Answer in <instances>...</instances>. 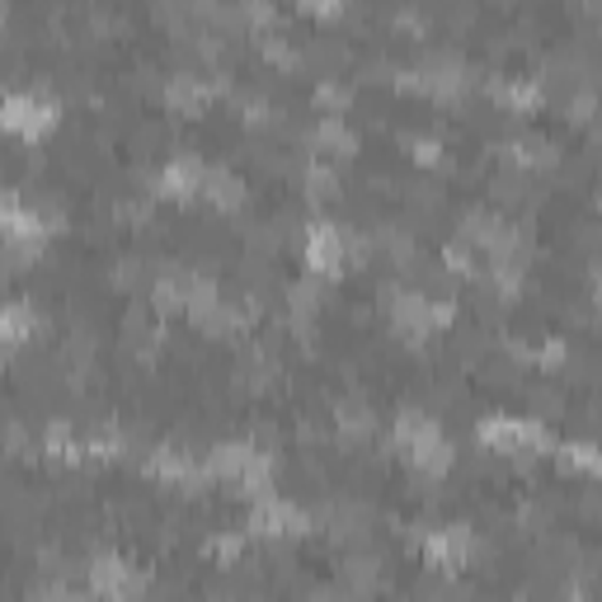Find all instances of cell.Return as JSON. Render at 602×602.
Here are the masks:
<instances>
[{
    "label": "cell",
    "mask_w": 602,
    "mask_h": 602,
    "mask_svg": "<svg viewBox=\"0 0 602 602\" xmlns=\"http://www.w3.org/2000/svg\"><path fill=\"white\" fill-rule=\"evenodd\" d=\"M52 123H57V109H52V99L38 95V89H34V95H10L5 99V128L14 132V137L38 142Z\"/></svg>",
    "instance_id": "2"
},
{
    "label": "cell",
    "mask_w": 602,
    "mask_h": 602,
    "mask_svg": "<svg viewBox=\"0 0 602 602\" xmlns=\"http://www.w3.org/2000/svg\"><path fill=\"white\" fill-rule=\"evenodd\" d=\"M156 189L165 193V198H193V193L203 189V165H193V160H170L165 170L156 174Z\"/></svg>",
    "instance_id": "4"
},
{
    "label": "cell",
    "mask_w": 602,
    "mask_h": 602,
    "mask_svg": "<svg viewBox=\"0 0 602 602\" xmlns=\"http://www.w3.org/2000/svg\"><path fill=\"white\" fill-rule=\"evenodd\" d=\"M288 301H292V315H315V306H321V282L315 278H301V282H292L288 288Z\"/></svg>",
    "instance_id": "10"
},
{
    "label": "cell",
    "mask_w": 602,
    "mask_h": 602,
    "mask_svg": "<svg viewBox=\"0 0 602 602\" xmlns=\"http://www.w3.org/2000/svg\"><path fill=\"white\" fill-rule=\"evenodd\" d=\"M89 583H95V593H113V598H123V593H142V583L128 575V565L123 561H113V555H99L95 565H89Z\"/></svg>",
    "instance_id": "5"
},
{
    "label": "cell",
    "mask_w": 602,
    "mask_h": 602,
    "mask_svg": "<svg viewBox=\"0 0 602 602\" xmlns=\"http://www.w3.org/2000/svg\"><path fill=\"white\" fill-rule=\"evenodd\" d=\"M569 471H589V475H602V452L598 447H565L561 457Z\"/></svg>",
    "instance_id": "11"
},
{
    "label": "cell",
    "mask_w": 602,
    "mask_h": 602,
    "mask_svg": "<svg viewBox=\"0 0 602 602\" xmlns=\"http://www.w3.org/2000/svg\"><path fill=\"white\" fill-rule=\"evenodd\" d=\"M301 10L321 14V20H335V14L344 10V0H301Z\"/></svg>",
    "instance_id": "12"
},
{
    "label": "cell",
    "mask_w": 602,
    "mask_h": 602,
    "mask_svg": "<svg viewBox=\"0 0 602 602\" xmlns=\"http://www.w3.org/2000/svg\"><path fill=\"white\" fill-rule=\"evenodd\" d=\"M301 250H306V264H311V274L315 278H335L339 268H344V231L339 226H329V221H315L301 231Z\"/></svg>",
    "instance_id": "1"
},
{
    "label": "cell",
    "mask_w": 602,
    "mask_h": 602,
    "mask_svg": "<svg viewBox=\"0 0 602 602\" xmlns=\"http://www.w3.org/2000/svg\"><path fill=\"white\" fill-rule=\"evenodd\" d=\"M311 146L321 150V156H329V160H335V156H339V160H349L358 142H353V132L344 128L335 113H329V118H321V123H315V132H311Z\"/></svg>",
    "instance_id": "7"
},
{
    "label": "cell",
    "mask_w": 602,
    "mask_h": 602,
    "mask_svg": "<svg viewBox=\"0 0 602 602\" xmlns=\"http://www.w3.org/2000/svg\"><path fill=\"white\" fill-rule=\"evenodd\" d=\"M198 193H207V203H217V207H240V203H245V189H240V179L231 170H221V165L203 170V189Z\"/></svg>",
    "instance_id": "8"
},
{
    "label": "cell",
    "mask_w": 602,
    "mask_h": 602,
    "mask_svg": "<svg viewBox=\"0 0 602 602\" xmlns=\"http://www.w3.org/2000/svg\"><path fill=\"white\" fill-rule=\"evenodd\" d=\"M38 335V311H28L24 301H14V306L5 311V339L10 344H24Z\"/></svg>",
    "instance_id": "9"
},
{
    "label": "cell",
    "mask_w": 602,
    "mask_h": 602,
    "mask_svg": "<svg viewBox=\"0 0 602 602\" xmlns=\"http://www.w3.org/2000/svg\"><path fill=\"white\" fill-rule=\"evenodd\" d=\"M480 443H485L490 452H508V457H518V452H532L541 447V429L532 424V419H485L480 424Z\"/></svg>",
    "instance_id": "3"
},
{
    "label": "cell",
    "mask_w": 602,
    "mask_h": 602,
    "mask_svg": "<svg viewBox=\"0 0 602 602\" xmlns=\"http://www.w3.org/2000/svg\"><path fill=\"white\" fill-rule=\"evenodd\" d=\"M207 95H213V85L198 81V75H170V81H165V104H170L174 113H198Z\"/></svg>",
    "instance_id": "6"
}]
</instances>
